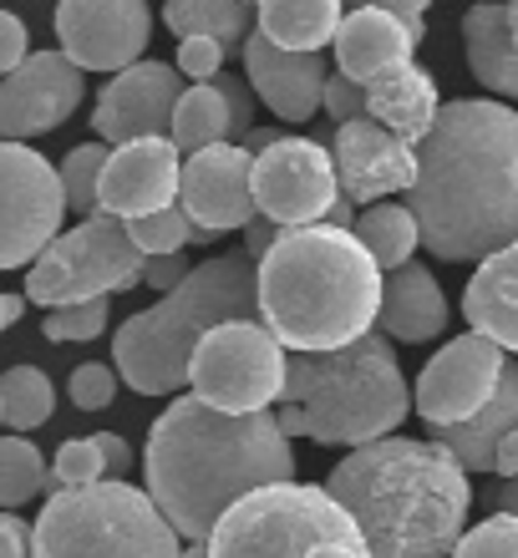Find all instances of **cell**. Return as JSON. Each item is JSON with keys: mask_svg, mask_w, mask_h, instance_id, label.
<instances>
[{"mask_svg": "<svg viewBox=\"0 0 518 558\" xmlns=\"http://www.w3.org/2000/svg\"><path fill=\"white\" fill-rule=\"evenodd\" d=\"M417 234L437 259L468 265L518 244V112L489 97L443 102L417 143L407 189Z\"/></svg>", "mask_w": 518, "mask_h": 558, "instance_id": "6da1fadb", "label": "cell"}, {"mask_svg": "<svg viewBox=\"0 0 518 558\" xmlns=\"http://www.w3.org/2000/svg\"><path fill=\"white\" fill-rule=\"evenodd\" d=\"M148 498L178 538L208 544L219 518L260 487L296 483V452L275 412L229 416L198 397H178L148 432Z\"/></svg>", "mask_w": 518, "mask_h": 558, "instance_id": "7a4b0ae2", "label": "cell"}, {"mask_svg": "<svg viewBox=\"0 0 518 558\" xmlns=\"http://www.w3.org/2000/svg\"><path fill=\"white\" fill-rule=\"evenodd\" d=\"M326 493L351 513L371 558H453L473 502L458 457L412 437L356 447L336 462Z\"/></svg>", "mask_w": 518, "mask_h": 558, "instance_id": "3957f363", "label": "cell"}, {"mask_svg": "<svg viewBox=\"0 0 518 558\" xmlns=\"http://www.w3.org/2000/svg\"><path fill=\"white\" fill-rule=\"evenodd\" d=\"M382 284V269L351 229H290L260 259V325L296 355L341 351L371 336Z\"/></svg>", "mask_w": 518, "mask_h": 558, "instance_id": "277c9868", "label": "cell"}, {"mask_svg": "<svg viewBox=\"0 0 518 558\" xmlns=\"http://www.w3.org/2000/svg\"><path fill=\"white\" fill-rule=\"evenodd\" d=\"M412 412V391L386 336H361L341 351L290 355L285 397L275 422L285 437H311L326 447H371L397 437Z\"/></svg>", "mask_w": 518, "mask_h": 558, "instance_id": "5b68a950", "label": "cell"}, {"mask_svg": "<svg viewBox=\"0 0 518 558\" xmlns=\"http://www.w3.org/2000/svg\"><path fill=\"white\" fill-rule=\"evenodd\" d=\"M260 320V265L250 254H214L164 300L118 325L112 361L137 397H168L189 386V361L214 325Z\"/></svg>", "mask_w": 518, "mask_h": 558, "instance_id": "8992f818", "label": "cell"}, {"mask_svg": "<svg viewBox=\"0 0 518 558\" xmlns=\"http://www.w3.org/2000/svg\"><path fill=\"white\" fill-rule=\"evenodd\" d=\"M178 533L133 483L57 487L46 498L31 558H178Z\"/></svg>", "mask_w": 518, "mask_h": 558, "instance_id": "52a82bcc", "label": "cell"}, {"mask_svg": "<svg viewBox=\"0 0 518 558\" xmlns=\"http://www.w3.org/2000/svg\"><path fill=\"white\" fill-rule=\"evenodd\" d=\"M208 558H371L361 529L326 487L280 483L234 502L208 533Z\"/></svg>", "mask_w": 518, "mask_h": 558, "instance_id": "ba28073f", "label": "cell"}, {"mask_svg": "<svg viewBox=\"0 0 518 558\" xmlns=\"http://www.w3.org/2000/svg\"><path fill=\"white\" fill-rule=\"evenodd\" d=\"M143 269H148V259L128 239V223L112 214H92L46 244V254L26 275V300L41 310L87 305V300L133 290Z\"/></svg>", "mask_w": 518, "mask_h": 558, "instance_id": "9c48e42d", "label": "cell"}, {"mask_svg": "<svg viewBox=\"0 0 518 558\" xmlns=\"http://www.w3.org/2000/svg\"><path fill=\"white\" fill-rule=\"evenodd\" d=\"M285 371H290V355L265 325L229 320L198 340L189 361V386L214 412L254 416L285 397Z\"/></svg>", "mask_w": 518, "mask_h": 558, "instance_id": "30bf717a", "label": "cell"}, {"mask_svg": "<svg viewBox=\"0 0 518 558\" xmlns=\"http://www.w3.org/2000/svg\"><path fill=\"white\" fill-rule=\"evenodd\" d=\"M61 173L26 143H0V269L36 265L61 234Z\"/></svg>", "mask_w": 518, "mask_h": 558, "instance_id": "8fae6325", "label": "cell"}, {"mask_svg": "<svg viewBox=\"0 0 518 558\" xmlns=\"http://www.w3.org/2000/svg\"><path fill=\"white\" fill-rule=\"evenodd\" d=\"M341 198L330 147L315 137H275L265 153H254V204L280 234L326 223L330 204Z\"/></svg>", "mask_w": 518, "mask_h": 558, "instance_id": "7c38bea8", "label": "cell"}, {"mask_svg": "<svg viewBox=\"0 0 518 558\" xmlns=\"http://www.w3.org/2000/svg\"><path fill=\"white\" fill-rule=\"evenodd\" d=\"M504 371H508V355L498 351L489 336L447 340L443 351L422 366V376H417V391H412L417 416H422L432 432L473 422V416L493 401Z\"/></svg>", "mask_w": 518, "mask_h": 558, "instance_id": "4fadbf2b", "label": "cell"}, {"mask_svg": "<svg viewBox=\"0 0 518 558\" xmlns=\"http://www.w3.org/2000/svg\"><path fill=\"white\" fill-rule=\"evenodd\" d=\"M148 36V0H57V41L76 72H128Z\"/></svg>", "mask_w": 518, "mask_h": 558, "instance_id": "5bb4252c", "label": "cell"}, {"mask_svg": "<svg viewBox=\"0 0 518 558\" xmlns=\"http://www.w3.org/2000/svg\"><path fill=\"white\" fill-rule=\"evenodd\" d=\"M178 208L189 214V223L208 229V234L250 229L260 219V204H254V153L244 143H219L183 158Z\"/></svg>", "mask_w": 518, "mask_h": 558, "instance_id": "9a60e30c", "label": "cell"}, {"mask_svg": "<svg viewBox=\"0 0 518 558\" xmlns=\"http://www.w3.org/2000/svg\"><path fill=\"white\" fill-rule=\"evenodd\" d=\"M82 72L61 51H31L11 76H0V143L51 133L82 107Z\"/></svg>", "mask_w": 518, "mask_h": 558, "instance_id": "2e32d148", "label": "cell"}, {"mask_svg": "<svg viewBox=\"0 0 518 558\" xmlns=\"http://www.w3.org/2000/svg\"><path fill=\"white\" fill-rule=\"evenodd\" d=\"M178 97H183L178 66H164V61H137V66L118 72L103 92H97V107H92V133L103 137L107 147L137 143V137H168Z\"/></svg>", "mask_w": 518, "mask_h": 558, "instance_id": "e0dca14e", "label": "cell"}, {"mask_svg": "<svg viewBox=\"0 0 518 558\" xmlns=\"http://www.w3.org/2000/svg\"><path fill=\"white\" fill-rule=\"evenodd\" d=\"M330 162H336V183L351 204H382L391 193H407L417 183V147L386 133L382 122L356 118L336 128L330 137Z\"/></svg>", "mask_w": 518, "mask_h": 558, "instance_id": "ac0fdd59", "label": "cell"}, {"mask_svg": "<svg viewBox=\"0 0 518 558\" xmlns=\"http://www.w3.org/2000/svg\"><path fill=\"white\" fill-rule=\"evenodd\" d=\"M178 173H183V153L168 137H137L107 153L103 189H97V208L112 219H143L158 208L178 204Z\"/></svg>", "mask_w": 518, "mask_h": 558, "instance_id": "d6986e66", "label": "cell"}, {"mask_svg": "<svg viewBox=\"0 0 518 558\" xmlns=\"http://www.w3.org/2000/svg\"><path fill=\"white\" fill-rule=\"evenodd\" d=\"M326 76L330 61L321 51H280L260 31H250V41H244V82L280 122H311L315 107H321V92H326Z\"/></svg>", "mask_w": 518, "mask_h": 558, "instance_id": "ffe728a7", "label": "cell"}, {"mask_svg": "<svg viewBox=\"0 0 518 558\" xmlns=\"http://www.w3.org/2000/svg\"><path fill=\"white\" fill-rule=\"evenodd\" d=\"M422 41V21H407L397 11H376V5H356L336 31V72L351 76L356 87H366L376 76L407 66Z\"/></svg>", "mask_w": 518, "mask_h": 558, "instance_id": "44dd1931", "label": "cell"}, {"mask_svg": "<svg viewBox=\"0 0 518 558\" xmlns=\"http://www.w3.org/2000/svg\"><path fill=\"white\" fill-rule=\"evenodd\" d=\"M447 320H453V310H447V294L427 265H401L386 275L382 310H376V330H382L386 340L422 345V340L443 336Z\"/></svg>", "mask_w": 518, "mask_h": 558, "instance_id": "7402d4cb", "label": "cell"}, {"mask_svg": "<svg viewBox=\"0 0 518 558\" xmlns=\"http://www.w3.org/2000/svg\"><path fill=\"white\" fill-rule=\"evenodd\" d=\"M462 315L473 336H489L498 351L518 355V244L489 254L462 290Z\"/></svg>", "mask_w": 518, "mask_h": 558, "instance_id": "603a6c76", "label": "cell"}, {"mask_svg": "<svg viewBox=\"0 0 518 558\" xmlns=\"http://www.w3.org/2000/svg\"><path fill=\"white\" fill-rule=\"evenodd\" d=\"M366 118L382 122L386 133H397L401 143H422V137L432 133V122H437V112H443V102H437V82H432L422 66H397V72L376 76V82H366Z\"/></svg>", "mask_w": 518, "mask_h": 558, "instance_id": "cb8c5ba5", "label": "cell"}, {"mask_svg": "<svg viewBox=\"0 0 518 558\" xmlns=\"http://www.w3.org/2000/svg\"><path fill=\"white\" fill-rule=\"evenodd\" d=\"M462 46H468V72L493 97H518V41L508 31V5L489 0L462 15Z\"/></svg>", "mask_w": 518, "mask_h": 558, "instance_id": "d4e9b609", "label": "cell"}, {"mask_svg": "<svg viewBox=\"0 0 518 558\" xmlns=\"http://www.w3.org/2000/svg\"><path fill=\"white\" fill-rule=\"evenodd\" d=\"M514 426H518V366H508L489 407H483L473 422L443 426V432H437V447H447V452L458 457L462 472H493V452H498V441H504Z\"/></svg>", "mask_w": 518, "mask_h": 558, "instance_id": "484cf974", "label": "cell"}, {"mask_svg": "<svg viewBox=\"0 0 518 558\" xmlns=\"http://www.w3.org/2000/svg\"><path fill=\"white\" fill-rule=\"evenodd\" d=\"M341 21V0H260L254 5V31L280 51H321L336 41Z\"/></svg>", "mask_w": 518, "mask_h": 558, "instance_id": "4316f807", "label": "cell"}, {"mask_svg": "<svg viewBox=\"0 0 518 558\" xmlns=\"http://www.w3.org/2000/svg\"><path fill=\"white\" fill-rule=\"evenodd\" d=\"M164 26L173 31L178 41L208 36V41H219L224 51H229V46L250 41L254 15H250V5H239V0H164Z\"/></svg>", "mask_w": 518, "mask_h": 558, "instance_id": "83f0119b", "label": "cell"}, {"mask_svg": "<svg viewBox=\"0 0 518 558\" xmlns=\"http://www.w3.org/2000/svg\"><path fill=\"white\" fill-rule=\"evenodd\" d=\"M168 143L193 158V153H204V147H219L229 143V102H224V92L214 82H193L183 87L173 107V128H168Z\"/></svg>", "mask_w": 518, "mask_h": 558, "instance_id": "f1b7e54d", "label": "cell"}, {"mask_svg": "<svg viewBox=\"0 0 518 558\" xmlns=\"http://www.w3.org/2000/svg\"><path fill=\"white\" fill-rule=\"evenodd\" d=\"M356 244L376 259V269H401L412 265L417 244H422V234H417V219L407 204H371L361 219H356Z\"/></svg>", "mask_w": 518, "mask_h": 558, "instance_id": "f546056e", "label": "cell"}, {"mask_svg": "<svg viewBox=\"0 0 518 558\" xmlns=\"http://www.w3.org/2000/svg\"><path fill=\"white\" fill-rule=\"evenodd\" d=\"M57 412V386L36 366H11L0 376V422L11 432H36Z\"/></svg>", "mask_w": 518, "mask_h": 558, "instance_id": "4dcf8cb0", "label": "cell"}, {"mask_svg": "<svg viewBox=\"0 0 518 558\" xmlns=\"http://www.w3.org/2000/svg\"><path fill=\"white\" fill-rule=\"evenodd\" d=\"M51 472L46 457L36 452V441L26 437H0V513H15L21 502L41 498Z\"/></svg>", "mask_w": 518, "mask_h": 558, "instance_id": "1f68e13d", "label": "cell"}, {"mask_svg": "<svg viewBox=\"0 0 518 558\" xmlns=\"http://www.w3.org/2000/svg\"><path fill=\"white\" fill-rule=\"evenodd\" d=\"M107 153H112L107 143H82V147H72V153L61 158V168H57L61 173V198H67V208L82 214V219L103 214V208H97V189H103Z\"/></svg>", "mask_w": 518, "mask_h": 558, "instance_id": "d6a6232c", "label": "cell"}, {"mask_svg": "<svg viewBox=\"0 0 518 558\" xmlns=\"http://www.w3.org/2000/svg\"><path fill=\"white\" fill-rule=\"evenodd\" d=\"M189 214L183 208H158V214H143V219H128V239L137 244L143 259H168V254H183L189 244Z\"/></svg>", "mask_w": 518, "mask_h": 558, "instance_id": "836d02e7", "label": "cell"}, {"mask_svg": "<svg viewBox=\"0 0 518 558\" xmlns=\"http://www.w3.org/2000/svg\"><path fill=\"white\" fill-rule=\"evenodd\" d=\"M51 483L57 487H97L107 483V462L97 437H72L57 447V462H51Z\"/></svg>", "mask_w": 518, "mask_h": 558, "instance_id": "e575fe53", "label": "cell"}, {"mask_svg": "<svg viewBox=\"0 0 518 558\" xmlns=\"http://www.w3.org/2000/svg\"><path fill=\"white\" fill-rule=\"evenodd\" d=\"M107 330V300H87V305H67V310H46L41 336L57 345H87Z\"/></svg>", "mask_w": 518, "mask_h": 558, "instance_id": "d590c367", "label": "cell"}, {"mask_svg": "<svg viewBox=\"0 0 518 558\" xmlns=\"http://www.w3.org/2000/svg\"><path fill=\"white\" fill-rule=\"evenodd\" d=\"M453 558H518V518L493 513L478 529H468L453 548Z\"/></svg>", "mask_w": 518, "mask_h": 558, "instance_id": "8d00e7d4", "label": "cell"}, {"mask_svg": "<svg viewBox=\"0 0 518 558\" xmlns=\"http://www.w3.org/2000/svg\"><path fill=\"white\" fill-rule=\"evenodd\" d=\"M118 371L103 366V361H87V366L72 371V381H67V391H72V407H82V412H103V407H112V397H118Z\"/></svg>", "mask_w": 518, "mask_h": 558, "instance_id": "74e56055", "label": "cell"}, {"mask_svg": "<svg viewBox=\"0 0 518 558\" xmlns=\"http://www.w3.org/2000/svg\"><path fill=\"white\" fill-rule=\"evenodd\" d=\"M224 72V46L208 41V36H189V41H178V76H189V82H214Z\"/></svg>", "mask_w": 518, "mask_h": 558, "instance_id": "f35d334b", "label": "cell"}, {"mask_svg": "<svg viewBox=\"0 0 518 558\" xmlns=\"http://www.w3.org/2000/svg\"><path fill=\"white\" fill-rule=\"evenodd\" d=\"M214 87L224 92V102H229V137H250L254 133V97L250 92V82L244 76H229V72H219L214 76Z\"/></svg>", "mask_w": 518, "mask_h": 558, "instance_id": "ab89813d", "label": "cell"}, {"mask_svg": "<svg viewBox=\"0 0 518 558\" xmlns=\"http://www.w3.org/2000/svg\"><path fill=\"white\" fill-rule=\"evenodd\" d=\"M321 107H326L330 118H336V128H346V122L366 118V92L356 87L351 76L330 72V76H326V92H321Z\"/></svg>", "mask_w": 518, "mask_h": 558, "instance_id": "60d3db41", "label": "cell"}, {"mask_svg": "<svg viewBox=\"0 0 518 558\" xmlns=\"http://www.w3.org/2000/svg\"><path fill=\"white\" fill-rule=\"evenodd\" d=\"M26 57H31L26 21H21V15H11V11H0V76H11Z\"/></svg>", "mask_w": 518, "mask_h": 558, "instance_id": "b9f144b4", "label": "cell"}, {"mask_svg": "<svg viewBox=\"0 0 518 558\" xmlns=\"http://www.w3.org/2000/svg\"><path fill=\"white\" fill-rule=\"evenodd\" d=\"M193 269H189V259H183V254H168V259H148V269H143V279H148L153 290H178V284H183V279H189Z\"/></svg>", "mask_w": 518, "mask_h": 558, "instance_id": "7bdbcfd3", "label": "cell"}, {"mask_svg": "<svg viewBox=\"0 0 518 558\" xmlns=\"http://www.w3.org/2000/svg\"><path fill=\"white\" fill-rule=\"evenodd\" d=\"M0 558H31V523L0 513Z\"/></svg>", "mask_w": 518, "mask_h": 558, "instance_id": "ee69618b", "label": "cell"}, {"mask_svg": "<svg viewBox=\"0 0 518 558\" xmlns=\"http://www.w3.org/2000/svg\"><path fill=\"white\" fill-rule=\"evenodd\" d=\"M97 447H103V462H107V483H122V472L133 468V452L118 432H97Z\"/></svg>", "mask_w": 518, "mask_h": 558, "instance_id": "f6af8a7d", "label": "cell"}, {"mask_svg": "<svg viewBox=\"0 0 518 558\" xmlns=\"http://www.w3.org/2000/svg\"><path fill=\"white\" fill-rule=\"evenodd\" d=\"M275 239H280V229H275V223H269V219H254L250 229H244V254H250L254 265H260V259L275 250Z\"/></svg>", "mask_w": 518, "mask_h": 558, "instance_id": "bcb514c9", "label": "cell"}, {"mask_svg": "<svg viewBox=\"0 0 518 558\" xmlns=\"http://www.w3.org/2000/svg\"><path fill=\"white\" fill-rule=\"evenodd\" d=\"M493 472H504V483L508 477H518V426L498 441V452H493Z\"/></svg>", "mask_w": 518, "mask_h": 558, "instance_id": "7dc6e473", "label": "cell"}, {"mask_svg": "<svg viewBox=\"0 0 518 558\" xmlns=\"http://www.w3.org/2000/svg\"><path fill=\"white\" fill-rule=\"evenodd\" d=\"M356 5H376V11H397L407 21H422V11H427L432 0H356Z\"/></svg>", "mask_w": 518, "mask_h": 558, "instance_id": "c3c4849f", "label": "cell"}, {"mask_svg": "<svg viewBox=\"0 0 518 558\" xmlns=\"http://www.w3.org/2000/svg\"><path fill=\"white\" fill-rule=\"evenodd\" d=\"M326 223H330V229H351V223H356V204H351V198H346V193H341V198H336V204H330Z\"/></svg>", "mask_w": 518, "mask_h": 558, "instance_id": "681fc988", "label": "cell"}, {"mask_svg": "<svg viewBox=\"0 0 518 558\" xmlns=\"http://www.w3.org/2000/svg\"><path fill=\"white\" fill-rule=\"evenodd\" d=\"M493 502H498V513H508V518H518V477H508L498 493H493Z\"/></svg>", "mask_w": 518, "mask_h": 558, "instance_id": "f907efd6", "label": "cell"}, {"mask_svg": "<svg viewBox=\"0 0 518 558\" xmlns=\"http://www.w3.org/2000/svg\"><path fill=\"white\" fill-rule=\"evenodd\" d=\"M21 315H26V300H21V294H0V330L15 325Z\"/></svg>", "mask_w": 518, "mask_h": 558, "instance_id": "816d5d0a", "label": "cell"}, {"mask_svg": "<svg viewBox=\"0 0 518 558\" xmlns=\"http://www.w3.org/2000/svg\"><path fill=\"white\" fill-rule=\"evenodd\" d=\"M178 558H208V544H189V548H183V554H178Z\"/></svg>", "mask_w": 518, "mask_h": 558, "instance_id": "f5cc1de1", "label": "cell"}, {"mask_svg": "<svg viewBox=\"0 0 518 558\" xmlns=\"http://www.w3.org/2000/svg\"><path fill=\"white\" fill-rule=\"evenodd\" d=\"M508 31H514V41H518V0H508Z\"/></svg>", "mask_w": 518, "mask_h": 558, "instance_id": "db71d44e", "label": "cell"}, {"mask_svg": "<svg viewBox=\"0 0 518 558\" xmlns=\"http://www.w3.org/2000/svg\"><path fill=\"white\" fill-rule=\"evenodd\" d=\"M239 5H260V0H239Z\"/></svg>", "mask_w": 518, "mask_h": 558, "instance_id": "11a10c76", "label": "cell"}, {"mask_svg": "<svg viewBox=\"0 0 518 558\" xmlns=\"http://www.w3.org/2000/svg\"><path fill=\"white\" fill-rule=\"evenodd\" d=\"M473 5H489V0H473Z\"/></svg>", "mask_w": 518, "mask_h": 558, "instance_id": "9f6ffc18", "label": "cell"}]
</instances>
